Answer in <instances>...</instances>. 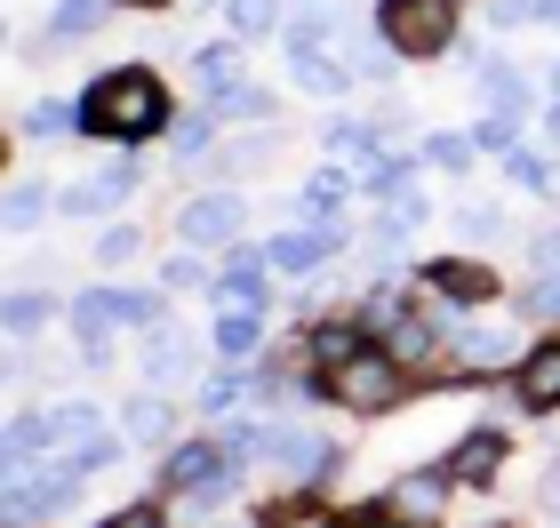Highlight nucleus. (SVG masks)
I'll list each match as a JSON object with an SVG mask.
<instances>
[{
	"instance_id": "0eeeda50",
	"label": "nucleus",
	"mask_w": 560,
	"mask_h": 528,
	"mask_svg": "<svg viewBox=\"0 0 560 528\" xmlns=\"http://www.w3.org/2000/svg\"><path fill=\"white\" fill-rule=\"evenodd\" d=\"M72 496V472H40V481H24L16 472V489H9V520H40V513H57Z\"/></svg>"
},
{
	"instance_id": "4c0bfd02",
	"label": "nucleus",
	"mask_w": 560,
	"mask_h": 528,
	"mask_svg": "<svg viewBox=\"0 0 560 528\" xmlns=\"http://www.w3.org/2000/svg\"><path fill=\"white\" fill-rule=\"evenodd\" d=\"M545 16H560V0H545Z\"/></svg>"
},
{
	"instance_id": "6e6552de",
	"label": "nucleus",
	"mask_w": 560,
	"mask_h": 528,
	"mask_svg": "<svg viewBox=\"0 0 560 528\" xmlns=\"http://www.w3.org/2000/svg\"><path fill=\"white\" fill-rule=\"evenodd\" d=\"M328 248H337V233H280L265 257H272V272H296V281H304V272L328 265Z\"/></svg>"
},
{
	"instance_id": "c85d7f7f",
	"label": "nucleus",
	"mask_w": 560,
	"mask_h": 528,
	"mask_svg": "<svg viewBox=\"0 0 560 528\" xmlns=\"http://www.w3.org/2000/svg\"><path fill=\"white\" fill-rule=\"evenodd\" d=\"M9 224H40V192H33V185H16V200H9Z\"/></svg>"
},
{
	"instance_id": "473e14b6",
	"label": "nucleus",
	"mask_w": 560,
	"mask_h": 528,
	"mask_svg": "<svg viewBox=\"0 0 560 528\" xmlns=\"http://www.w3.org/2000/svg\"><path fill=\"white\" fill-rule=\"evenodd\" d=\"M161 281H168V289H200V265L176 257V265H161Z\"/></svg>"
},
{
	"instance_id": "f03ea898",
	"label": "nucleus",
	"mask_w": 560,
	"mask_h": 528,
	"mask_svg": "<svg viewBox=\"0 0 560 528\" xmlns=\"http://www.w3.org/2000/svg\"><path fill=\"white\" fill-rule=\"evenodd\" d=\"M456 0H385L376 9V24H385V40L400 48V57H441L448 33H456Z\"/></svg>"
},
{
	"instance_id": "5701e85b",
	"label": "nucleus",
	"mask_w": 560,
	"mask_h": 528,
	"mask_svg": "<svg viewBox=\"0 0 560 528\" xmlns=\"http://www.w3.org/2000/svg\"><path fill=\"white\" fill-rule=\"evenodd\" d=\"M48 313H57V296H9V329H16V337H33Z\"/></svg>"
},
{
	"instance_id": "e433bc0d",
	"label": "nucleus",
	"mask_w": 560,
	"mask_h": 528,
	"mask_svg": "<svg viewBox=\"0 0 560 528\" xmlns=\"http://www.w3.org/2000/svg\"><path fill=\"white\" fill-rule=\"evenodd\" d=\"M129 9H161V0H129Z\"/></svg>"
},
{
	"instance_id": "aec40b11",
	"label": "nucleus",
	"mask_w": 560,
	"mask_h": 528,
	"mask_svg": "<svg viewBox=\"0 0 560 528\" xmlns=\"http://www.w3.org/2000/svg\"><path fill=\"white\" fill-rule=\"evenodd\" d=\"M72 120H81L72 105H33V113H24V137H33V144H57V137L72 129Z\"/></svg>"
},
{
	"instance_id": "2f4dec72",
	"label": "nucleus",
	"mask_w": 560,
	"mask_h": 528,
	"mask_svg": "<svg viewBox=\"0 0 560 528\" xmlns=\"http://www.w3.org/2000/svg\"><path fill=\"white\" fill-rule=\"evenodd\" d=\"M137 257V233H129V224H120V233H105V265H129Z\"/></svg>"
},
{
	"instance_id": "423d86ee",
	"label": "nucleus",
	"mask_w": 560,
	"mask_h": 528,
	"mask_svg": "<svg viewBox=\"0 0 560 528\" xmlns=\"http://www.w3.org/2000/svg\"><path fill=\"white\" fill-rule=\"evenodd\" d=\"M120 192H137V161H105L81 192H65V209H72V216H96V209H113Z\"/></svg>"
},
{
	"instance_id": "4468645a",
	"label": "nucleus",
	"mask_w": 560,
	"mask_h": 528,
	"mask_svg": "<svg viewBox=\"0 0 560 528\" xmlns=\"http://www.w3.org/2000/svg\"><path fill=\"white\" fill-rule=\"evenodd\" d=\"M105 9H113V0H57V16H48V40H81V33H96V24H105Z\"/></svg>"
},
{
	"instance_id": "dca6fc26",
	"label": "nucleus",
	"mask_w": 560,
	"mask_h": 528,
	"mask_svg": "<svg viewBox=\"0 0 560 528\" xmlns=\"http://www.w3.org/2000/svg\"><path fill=\"white\" fill-rule=\"evenodd\" d=\"M352 352H361V329H352V320H320V329H313V361L320 368H345Z\"/></svg>"
},
{
	"instance_id": "4be33fe9",
	"label": "nucleus",
	"mask_w": 560,
	"mask_h": 528,
	"mask_svg": "<svg viewBox=\"0 0 560 528\" xmlns=\"http://www.w3.org/2000/svg\"><path fill=\"white\" fill-rule=\"evenodd\" d=\"M472 144H480V153H513V144H521L513 113H489V120H480V129H472Z\"/></svg>"
},
{
	"instance_id": "c9c22d12",
	"label": "nucleus",
	"mask_w": 560,
	"mask_h": 528,
	"mask_svg": "<svg viewBox=\"0 0 560 528\" xmlns=\"http://www.w3.org/2000/svg\"><path fill=\"white\" fill-rule=\"evenodd\" d=\"M552 144H560V105H552Z\"/></svg>"
},
{
	"instance_id": "9b49d317",
	"label": "nucleus",
	"mask_w": 560,
	"mask_h": 528,
	"mask_svg": "<svg viewBox=\"0 0 560 528\" xmlns=\"http://www.w3.org/2000/svg\"><path fill=\"white\" fill-rule=\"evenodd\" d=\"M168 481H176V489H224V472H217V448H209V441H185V448L168 457Z\"/></svg>"
},
{
	"instance_id": "58836bf2",
	"label": "nucleus",
	"mask_w": 560,
	"mask_h": 528,
	"mask_svg": "<svg viewBox=\"0 0 560 528\" xmlns=\"http://www.w3.org/2000/svg\"><path fill=\"white\" fill-rule=\"evenodd\" d=\"M552 96H560V72H552Z\"/></svg>"
},
{
	"instance_id": "f3484780",
	"label": "nucleus",
	"mask_w": 560,
	"mask_h": 528,
	"mask_svg": "<svg viewBox=\"0 0 560 528\" xmlns=\"http://www.w3.org/2000/svg\"><path fill=\"white\" fill-rule=\"evenodd\" d=\"M497 457H504V441H497V433H472L465 448H456V465H448V472H456V481H489Z\"/></svg>"
},
{
	"instance_id": "1a4fd4ad",
	"label": "nucleus",
	"mask_w": 560,
	"mask_h": 528,
	"mask_svg": "<svg viewBox=\"0 0 560 528\" xmlns=\"http://www.w3.org/2000/svg\"><path fill=\"white\" fill-rule=\"evenodd\" d=\"M521 400L528 409H560V344H537L521 361Z\"/></svg>"
},
{
	"instance_id": "a211bd4d",
	"label": "nucleus",
	"mask_w": 560,
	"mask_h": 528,
	"mask_svg": "<svg viewBox=\"0 0 560 528\" xmlns=\"http://www.w3.org/2000/svg\"><path fill=\"white\" fill-rule=\"evenodd\" d=\"M217 352H224V361H248V352H257V305H241V313L217 320Z\"/></svg>"
},
{
	"instance_id": "412c9836",
	"label": "nucleus",
	"mask_w": 560,
	"mask_h": 528,
	"mask_svg": "<svg viewBox=\"0 0 560 528\" xmlns=\"http://www.w3.org/2000/svg\"><path fill=\"white\" fill-rule=\"evenodd\" d=\"M337 200H345V176H337V168H320L313 185H304V216H337Z\"/></svg>"
},
{
	"instance_id": "7ed1b4c3",
	"label": "nucleus",
	"mask_w": 560,
	"mask_h": 528,
	"mask_svg": "<svg viewBox=\"0 0 560 528\" xmlns=\"http://www.w3.org/2000/svg\"><path fill=\"white\" fill-rule=\"evenodd\" d=\"M328 392H337L345 409H393V400H400V361L361 344L345 368H328Z\"/></svg>"
},
{
	"instance_id": "9d476101",
	"label": "nucleus",
	"mask_w": 560,
	"mask_h": 528,
	"mask_svg": "<svg viewBox=\"0 0 560 528\" xmlns=\"http://www.w3.org/2000/svg\"><path fill=\"white\" fill-rule=\"evenodd\" d=\"M265 265H272V257H257V248H241V257H233V272L217 281V305H224V313L257 305V296H265Z\"/></svg>"
},
{
	"instance_id": "72a5a7b5",
	"label": "nucleus",
	"mask_w": 560,
	"mask_h": 528,
	"mask_svg": "<svg viewBox=\"0 0 560 528\" xmlns=\"http://www.w3.org/2000/svg\"><path fill=\"white\" fill-rule=\"evenodd\" d=\"M528 305H537V313H560V272H552V281H545L537 296H528Z\"/></svg>"
},
{
	"instance_id": "cd10ccee",
	"label": "nucleus",
	"mask_w": 560,
	"mask_h": 528,
	"mask_svg": "<svg viewBox=\"0 0 560 528\" xmlns=\"http://www.w3.org/2000/svg\"><path fill=\"white\" fill-rule=\"evenodd\" d=\"M465 153H472L465 137H432V144H424V161H441V168H465Z\"/></svg>"
},
{
	"instance_id": "c756f323",
	"label": "nucleus",
	"mask_w": 560,
	"mask_h": 528,
	"mask_svg": "<svg viewBox=\"0 0 560 528\" xmlns=\"http://www.w3.org/2000/svg\"><path fill=\"white\" fill-rule=\"evenodd\" d=\"M105 528H161V505H129V513H113Z\"/></svg>"
},
{
	"instance_id": "7c9ffc66",
	"label": "nucleus",
	"mask_w": 560,
	"mask_h": 528,
	"mask_svg": "<svg viewBox=\"0 0 560 528\" xmlns=\"http://www.w3.org/2000/svg\"><path fill=\"white\" fill-rule=\"evenodd\" d=\"M489 16H497V24H521V16H545V0H497Z\"/></svg>"
},
{
	"instance_id": "f704fd0d",
	"label": "nucleus",
	"mask_w": 560,
	"mask_h": 528,
	"mask_svg": "<svg viewBox=\"0 0 560 528\" xmlns=\"http://www.w3.org/2000/svg\"><path fill=\"white\" fill-rule=\"evenodd\" d=\"M352 528H385V505H369V513H352Z\"/></svg>"
},
{
	"instance_id": "f8f14e48",
	"label": "nucleus",
	"mask_w": 560,
	"mask_h": 528,
	"mask_svg": "<svg viewBox=\"0 0 560 528\" xmlns=\"http://www.w3.org/2000/svg\"><path fill=\"white\" fill-rule=\"evenodd\" d=\"M441 496H448V472H409V481L393 489V513H409V520H424V513H441Z\"/></svg>"
},
{
	"instance_id": "a878e982",
	"label": "nucleus",
	"mask_w": 560,
	"mask_h": 528,
	"mask_svg": "<svg viewBox=\"0 0 560 528\" xmlns=\"http://www.w3.org/2000/svg\"><path fill=\"white\" fill-rule=\"evenodd\" d=\"M129 433H137V441H161V433H168V409H161V400H137V409H129Z\"/></svg>"
},
{
	"instance_id": "39448f33",
	"label": "nucleus",
	"mask_w": 560,
	"mask_h": 528,
	"mask_svg": "<svg viewBox=\"0 0 560 528\" xmlns=\"http://www.w3.org/2000/svg\"><path fill=\"white\" fill-rule=\"evenodd\" d=\"M113 320H129V296L120 289H89L81 305H72V329H81V344H89V361L105 352V337H113Z\"/></svg>"
},
{
	"instance_id": "b1692460",
	"label": "nucleus",
	"mask_w": 560,
	"mask_h": 528,
	"mask_svg": "<svg viewBox=\"0 0 560 528\" xmlns=\"http://www.w3.org/2000/svg\"><path fill=\"white\" fill-rule=\"evenodd\" d=\"M456 352L472 368H497V361H513V337H456Z\"/></svg>"
},
{
	"instance_id": "393cba45",
	"label": "nucleus",
	"mask_w": 560,
	"mask_h": 528,
	"mask_svg": "<svg viewBox=\"0 0 560 528\" xmlns=\"http://www.w3.org/2000/svg\"><path fill=\"white\" fill-rule=\"evenodd\" d=\"M233 33H272V0H233Z\"/></svg>"
},
{
	"instance_id": "f257e3e1",
	"label": "nucleus",
	"mask_w": 560,
	"mask_h": 528,
	"mask_svg": "<svg viewBox=\"0 0 560 528\" xmlns=\"http://www.w3.org/2000/svg\"><path fill=\"white\" fill-rule=\"evenodd\" d=\"M168 120V96H161V81H152L144 64H129V72H105L89 96H81V129L89 137H120V144H137V137H152Z\"/></svg>"
},
{
	"instance_id": "bb28decb",
	"label": "nucleus",
	"mask_w": 560,
	"mask_h": 528,
	"mask_svg": "<svg viewBox=\"0 0 560 528\" xmlns=\"http://www.w3.org/2000/svg\"><path fill=\"white\" fill-rule=\"evenodd\" d=\"M192 361H185V344H176V337H161V344H152V376H185Z\"/></svg>"
},
{
	"instance_id": "20e7f679",
	"label": "nucleus",
	"mask_w": 560,
	"mask_h": 528,
	"mask_svg": "<svg viewBox=\"0 0 560 528\" xmlns=\"http://www.w3.org/2000/svg\"><path fill=\"white\" fill-rule=\"evenodd\" d=\"M233 233H241V200H224V192L192 200V209L176 216V240H185V248H217V240H233Z\"/></svg>"
},
{
	"instance_id": "6ab92c4d",
	"label": "nucleus",
	"mask_w": 560,
	"mask_h": 528,
	"mask_svg": "<svg viewBox=\"0 0 560 528\" xmlns=\"http://www.w3.org/2000/svg\"><path fill=\"white\" fill-rule=\"evenodd\" d=\"M40 433H48V441H72V448H89V441H96V416L81 409V400H72V409H48V416H40Z\"/></svg>"
},
{
	"instance_id": "ddd939ff",
	"label": "nucleus",
	"mask_w": 560,
	"mask_h": 528,
	"mask_svg": "<svg viewBox=\"0 0 560 528\" xmlns=\"http://www.w3.org/2000/svg\"><path fill=\"white\" fill-rule=\"evenodd\" d=\"M432 289H448L456 305H480V296H497V272H480V265H432Z\"/></svg>"
},
{
	"instance_id": "2eb2a0df",
	"label": "nucleus",
	"mask_w": 560,
	"mask_h": 528,
	"mask_svg": "<svg viewBox=\"0 0 560 528\" xmlns=\"http://www.w3.org/2000/svg\"><path fill=\"white\" fill-rule=\"evenodd\" d=\"M480 96H489V113H513V120H521V105H528V89H521L513 64H480Z\"/></svg>"
}]
</instances>
